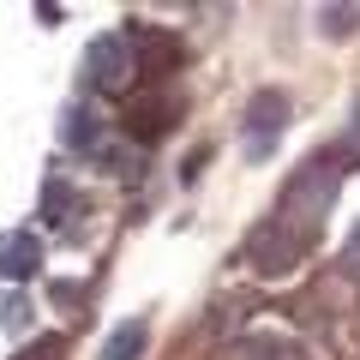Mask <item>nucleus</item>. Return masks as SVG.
Wrapping results in <instances>:
<instances>
[{
	"mask_svg": "<svg viewBox=\"0 0 360 360\" xmlns=\"http://www.w3.org/2000/svg\"><path fill=\"white\" fill-rule=\"evenodd\" d=\"M283 127H288V96H283V90H258V96H252V120H246V150L270 156V144H276Z\"/></svg>",
	"mask_w": 360,
	"mask_h": 360,
	"instance_id": "obj_1",
	"label": "nucleus"
},
{
	"mask_svg": "<svg viewBox=\"0 0 360 360\" xmlns=\"http://www.w3.org/2000/svg\"><path fill=\"white\" fill-rule=\"evenodd\" d=\"M37 264H42L37 234H6V240H0V276L25 283V276H37Z\"/></svg>",
	"mask_w": 360,
	"mask_h": 360,
	"instance_id": "obj_3",
	"label": "nucleus"
},
{
	"mask_svg": "<svg viewBox=\"0 0 360 360\" xmlns=\"http://www.w3.org/2000/svg\"><path fill=\"white\" fill-rule=\"evenodd\" d=\"M348 264L360 270V222H354V234H348Z\"/></svg>",
	"mask_w": 360,
	"mask_h": 360,
	"instance_id": "obj_6",
	"label": "nucleus"
},
{
	"mask_svg": "<svg viewBox=\"0 0 360 360\" xmlns=\"http://www.w3.org/2000/svg\"><path fill=\"white\" fill-rule=\"evenodd\" d=\"M84 78L96 90H120L132 78V49H127V37H96L90 42V66H84Z\"/></svg>",
	"mask_w": 360,
	"mask_h": 360,
	"instance_id": "obj_2",
	"label": "nucleus"
},
{
	"mask_svg": "<svg viewBox=\"0 0 360 360\" xmlns=\"http://www.w3.org/2000/svg\"><path fill=\"white\" fill-rule=\"evenodd\" d=\"M139 354H144V319L115 324V330H108V342H103V360H139Z\"/></svg>",
	"mask_w": 360,
	"mask_h": 360,
	"instance_id": "obj_4",
	"label": "nucleus"
},
{
	"mask_svg": "<svg viewBox=\"0 0 360 360\" xmlns=\"http://www.w3.org/2000/svg\"><path fill=\"white\" fill-rule=\"evenodd\" d=\"M348 150H360V103H354V115H348Z\"/></svg>",
	"mask_w": 360,
	"mask_h": 360,
	"instance_id": "obj_5",
	"label": "nucleus"
}]
</instances>
